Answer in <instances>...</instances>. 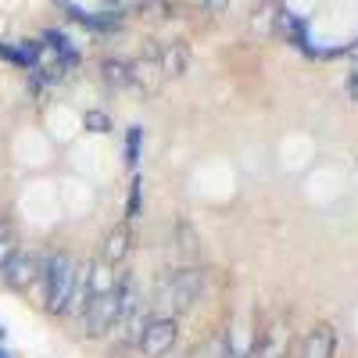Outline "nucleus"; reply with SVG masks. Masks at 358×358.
I'll return each instance as SVG.
<instances>
[{"instance_id":"5701e85b","label":"nucleus","mask_w":358,"mask_h":358,"mask_svg":"<svg viewBox=\"0 0 358 358\" xmlns=\"http://www.w3.org/2000/svg\"><path fill=\"white\" fill-rule=\"evenodd\" d=\"M0 341H4V326H0Z\"/></svg>"},{"instance_id":"423d86ee","label":"nucleus","mask_w":358,"mask_h":358,"mask_svg":"<svg viewBox=\"0 0 358 358\" xmlns=\"http://www.w3.org/2000/svg\"><path fill=\"white\" fill-rule=\"evenodd\" d=\"M54 4H62L65 11H69V18L72 22H79L83 29H90V33H115L118 25H122V15H111V11H101V15H94V11H83L79 4H72V0H54Z\"/></svg>"},{"instance_id":"9b49d317","label":"nucleus","mask_w":358,"mask_h":358,"mask_svg":"<svg viewBox=\"0 0 358 358\" xmlns=\"http://www.w3.org/2000/svg\"><path fill=\"white\" fill-rule=\"evenodd\" d=\"M129 76H133V86L136 90H143V94H155V90L162 86V69H158V57H155V50L147 54V57H140V62H129Z\"/></svg>"},{"instance_id":"6ab92c4d","label":"nucleus","mask_w":358,"mask_h":358,"mask_svg":"<svg viewBox=\"0 0 358 358\" xmlns=\"http://www.w3.org/2000/svg\"><path fill=\"white\" fill-rule=\"evenodd\" d=\"M222 358H255V348H251V351H236V348H233V341H229V344H226V351H222Z\"/></svg>"},{"instance_id":"aec40b11","label":"nucleus","mask_w":358,"mask_h":358,"mask_svg":"<svg viewBox=\"0 0 358 358\" xmlns=\"http://www.w3.org/2000/svg\"><path fill=\"white\" fill-rule=\"evenodd\" d=\"M348 94H351V101L358 104V69L351 72V79H348Z\"/></svg>"},{"instance_id":"dca6fc26","label":"nucleus","mask_w":358,"mask_h":358,"mask_svg":"<svg viewBox=\"0 0 358 358\" xmlns=\"http://www.w3.org/2000/svg\"><path fill=\"white\" fill-rule=\"evenodd\" d=\"M15 255H18V236L11 233V236H4V241H0V268H4Z\"/></svg>"},{"instance_id":"ddd939ff","label":"nucleus","mask_w":358,"mask_h":358,"mask_svg":"<svg viewBox=\"0 0 358 358\" xmlns=\"http://www.w3.org/2000/svg\"><path fill=\"white\" fill-rule=\"evenodd\" d=\"M143 215V179L133 176L129 183V197H126V222H136Z\"/></svg>"},{"instance_id":"f8f14e48","label":"nucleus","mask_w":358,"mask_h":358,"mask_svg":"<svg viewBox=\"0 0 358 358\" xmlns=\"http://www.w3.org/2000/svg\"><path fill=\"white\" fill-rule=\"evenodd\" d=\"M101 76L111 90H129L133 86V76H129V62L122 57H104L101 62Z\"/></svg>"},{"instance_id":"7ed1b4c3","label":"nucleus","mask_w":358,"mask_h":358,"mask_svg":"<svg viewBox=\"0 0 358 358\" xmlns=\"http://www.w3.org/2000/svg\"><path fill=\"white\" fill-rule=\"evenodd\" d=\"M176 341H179V322H176V315H151L136 344H140L143 358H165V355L176 348Z\"/></svg>"},{"instance_id":"f3484780","label":"nucleus","mask_w":358,"mask_h":358,"mask_svg":"<svg viewBox=\"0 0 358 358\" xmlns=\"http://www.w3.org/2000/svg\"><path fill=\"white\" fill-rule=\"evenodd\" d=\"M179 236H183V251H187V255H197V241H194L190 226H179Z\"/></svg>"},{"instance_id":"f03ea898","label":"nucleus","mask_w":358,"mask_h":358,"mask_svg":"<svg viewBox=\"0 0 358 358\" xmlns=\"http://www.w3.org/2000/svg\"><path fill=\"white\" fill-rule=\"evenodd\" d=\"M201 294H204V268L187 265V268H176V273L162 276L155 297H158V305H165L172 315H179V312H190Z\"/></svg>"},{"instance_id":"f257e3e1","label":"nucleus","mask_w":358,"mask_h":358,"mask_svg":"<svg viewBox=\"0 0 358 358\" xmlns=\"http://www.w3.org/2000/svg\"><path fill=\"white\" fill-rule=\"evenodd\" d=\"M76 268L79 262L69 255V251H54L40 262V305L50 312V315H65V305H69V294H72V283H76Z\"/></svg>"},{"instance_id":"2eb2a0df","label":"nucleus","mask_w":358,"mask_h":358,"mask_svg":"<svg viewBox=\"0 0 358 358\" xmlns=\"http://www.w3.org/2000/svg\"><path fill=\"white\" fill-rule=\"evenodd\" d=\"M83 126H86L90 133H111V118H108L104 111H86V115H83Z\"/></svg>"},{"instance_id":"4be33fe9","label":"nucleus","mask_w":358,"mask_h":358,"mask_svg":"<svg viewBox=\"0 0 358 358\" xmlns=\"http://www.w3.org/2000/svg\"><path fill=\"white\" fill-rule=\"evenodd\" d=\"M0 358H11V355H8V351H4V348H0Z\"/></svg>"},{"instance_id":"39448f33","label":"nucleus","mask_w":358,"mask_h":358,"mask_svg":"<svg viewBox=\"0 0 358 358\" xmlns=\"http://www.w3.org/2000/svg\"><path fill=\"white\" fill-rule=\"evenodd\" d=\"M36 276H40V258L33 251H22V248L4 268H0V280H4V287H11V290H29L36 283Z\"/></svg>"},{"instance_id":"9d476101","label":"nucleus","mask_w":358,"mask_h":358,"mask_svg":"<svg viewBox=\"0 0 358 358\" xmlns=\"http://www.w3.org/2000/svg\"><path fill=\"white\" fill-rule=\"evenodd\" d=\"M337 351V334L330 322H319L312 326V334L305 337V348H301V358H334Z\"/></svg>"},{"instance_id":"412c9836","label":"nucleus","mask_w":358,"mask_h":358,"mask_svg":"<svg viewBox=\"0 0 358 358\" xmlns=\"http://www.w3.org/2000/svg\"><path fill=\"white\" fill-rule=\"evenodd\" d=\"M11 233H15V229H11V222H8L4 215H0V241H4V236H11Z\"/></svg>"},{"instance_id":"a211bd4d","label":"nucleus","mask_w":358,"mask_h":358,"mask_svg":"<svg viewBox=\"0 0 358 358\" xmlns=\"http://www.w3.org/2000/svg\"><path fill=\"white\" fill-rule=\"evenodd\" d=\"M201 8H208L212 15H222V11L229 8V0H201Z\"/></svg>"},{"instance_id":"b1692460","label":"nucleus","mask_w":358,"mask_h":358,"mask_svg":"<svg viewBox=\"0 0 358 358\" xmlns=\"http://www.w3.org/2000/svg\"><path fill=\"white\" fill-rule=\"evenodd\" d=\"M111 4H118V0H111Z\"/></svg>"},{"instance_id":"4468645a","label":"nucleus","mask_w":358,"mask_h":358,"mask_svg":"<svg viewBox=\"0 0 358 358\" xmlns=\"http://www.w3.org/2000/svg\"><path fill=\"white\" fill-rule=\"evenodd\" d=\"M140 147H143V129L129 126L126 129V165L129 169H136V162H140Z\"/></svg>"},{"instance_id":"0eeeda50","label":"nucleus","mask_w":358,"mask_h":358,"mask_svg":"<svg viewBox=\"0 0 358 358\" xmlns=\"http://www.w3.org/2000/svg\"><path fill=\"white\" fill-rule=\"evenodd\" d=\"M276 33L287 36V43H294L297 50H305V54L319 57V47H312V40H308V25L297 18L294 11H287V8L276 11Z\"/></svg>"},{"instance_id":"6e6552de","label":"nucleus","mask_w":358,"mask_h":358,"mask_svg":"<svg viewBox=\"0 0 358 358\" xmlns=\"http://www.w3.org/2000/svg\"><path fill=\"white\" fill-rule=\"evenodd\" d=\"M155 57H158V69H162L165 79H179V76L190 69V54H187V43L183 40H172V43L155 47Z\"/></svg>"},{"instance_id":"1a4fd4ad","label":"nucleus","mask_w":358,"mask_h":358,"mask_svg":"<svg viewBox=\"0 0 358 358\" xmlns=\"http://www.w3.org/2000/svg\"><path fill=\"white\" fill-rule=\"evenodd\" d=\"M129 251H133V229H129V222H118V226L108 229V236H104V258H101V262L122 265V262L129 258Z\"/></svg>"},{"instance_id":"20e7f679","label":"nucleus","mask_w":358,"mask_h":358,"mask_svg":"<svg viewBox=\"0 0 358 358\" xmlns=\"http://www.w3.org/2000/svg\"><path fill=\"white\" fill-rule=\"evenodd\" d=\"M115 287H118V283H115ZM79 322H83V334H86L90 341L108 337V334L115 330V322H118V294L111 290V294L94 297V301H90V308H86V315H83Z\"/></svg>"}]
</instances>
